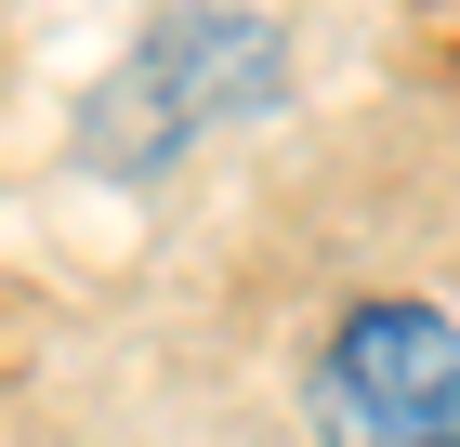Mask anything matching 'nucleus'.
I'll return each mask as SVG.
<instances>
[{
  "mask_svg": "<svg viewBox=\"0 0 460 447\" xmlns=\"http://www.w3.org/2000/svg\"><path fill=\"white\" fill-rule=\"evenodd\" d=\"M277 93H289V40L263 27L250 0H172V13L93 79V105H79V158L119 172V184H145V172H172L184 145L263 119Z\"/></svg>",
  "mask_w": 460,
  "mask_h": 447,
  "instance_id": "f257e3e1",
  "label": "nucleus"
},
{
  "mask_svg": "<svg viewBox=\"0 0 460 447\" xmlns=\"http://www.w3.org/2000/svg\"><path fill=\"white\" fill-rule=\"evenodd\" d=\"M329 447H460V329L434 303H355L316 369Z\"/></svg>",
  "mask_w": 460,
  "mask_h": 447,
  "instance_id": "f03ea898",
  "label": "nucleus"
}]
</instances>
